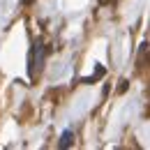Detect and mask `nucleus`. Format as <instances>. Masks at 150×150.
Wrapping results in <instances>:
<instances>
[{
	"instance_id": "obj_2",
	"label": "nucleus",
	"mask_w": 150,
	"mask_h": 150,
	"mask_svg": "<svg viewBox=\"0 0 150 150\" xmlns=\"http://www.w3.org/2000/svg\"><path fill=\"white\" fill-rule=\"evenodd\" d=\"M72 139H74V132H72V129H65L62 134H60V141H58V146H60V148H67V146L72 143Z\"/></svg>"
},
{
	"instance_id": "obj_1",
	"label": "nucleus",
	"mask_w": 150,
	"mask_h": 150,
	"mask_svg": "<svg viewBox=\"0 0 150 150\" xmlns=\"http://www.w3.org/2000/svg\"><path fill=\"white\" fill-rule=\"evenodd\" d=\"M44 62H46V46L37 42L35 49H33V58H30V65H33V76H37L44 69Z\"/></svg>"
}]
</instances>
